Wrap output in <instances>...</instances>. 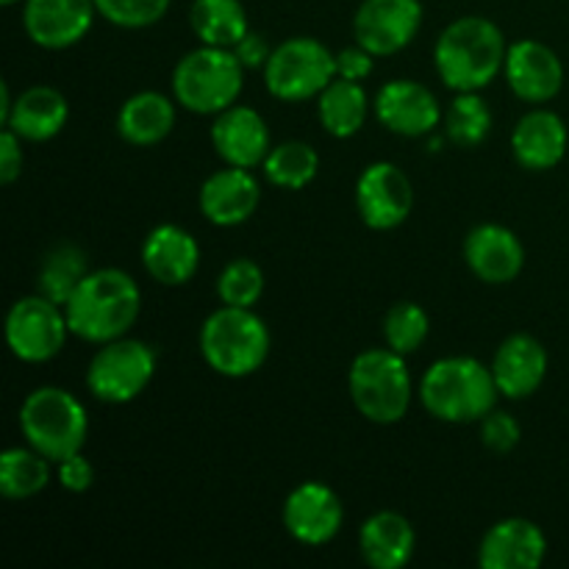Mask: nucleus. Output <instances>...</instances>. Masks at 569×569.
<instances>
[{
    "label": "nucleus",
    "mask_w": 569,
    "mask_h": 569,
    "mask_svg": "<svg viewBox=\"0 0 569 569\" xmlns=\"http://www.w3.org/2000/svg\"><path fill=\"white\" fill-rule=\"evenodd\" d=\"M142 309V289L117 267L89 270L78 283L72 298L67 300L64 315L72 337L89 345H106L111 339L126 337L139 320Z\"/></svg>",
    "instance_id": "obj_1"
},
{
    "label": "nucleus",
    "mask_w": 569,
    "mask_h": 569,
    "mask_svg": "<svg viewBox=\"0 0 569 569\" xmlns=\"http://www.w3.org/2000/svg\"><path fill=\"white\" fill-rule=\"evenodd\" d=\"M506 44L503 31L487 17H459L439 33L433 44V67L445 87L453 92H481L503 72Z\"/></svg>",
    "instance_id": "obj_2"
},
{
    "label": "nucleus",
    "mask_w": 569,
    "mask_h": 569,
    "mask_svg": "<svg viewBox=\"0 0 569 569\" xmlns=\"http://www.w3.org/2000/svg\"><path fill=\"white\" fill-rule=\"evenodd\" d=\"M492 367L472 356H448L433 361L420 383L422 409L439 422H481L498 403Z\"/></svg>",
    "instance_id": "obj_3"
},
{
    "label": "nucleus",
    "mask_w": 569,
    "mask_h": 569,
    "mask_svg": "<svg viewBox=\"0 0 569 569\" xmlns=\"http://www.w3.org/2000/svg\"><path fill=\"white\" fill-rule=\"evenodd\" d=\"M200 353L222 378H248L270 356V328L253 309L220 306L200 326Z\"/></svg>",
    "instance_id": "obj_4"
},
{
    "label": "nucleus",
    "mask_w": 569,
    "mask_h": 569,
    "mask_svg": "<svg viewBox=\"0 0 569 569\" xmlns=\"http://www.w3.org/2000/svg\"><path fill=\"white\" fill-rule=\"evenodd\" d=\"M348 392L365 420L395 426L406 417L415 395L406 356L392 348H370L348 370Z\"/></svg>",
    "instance_id": "obj_5"
},
{
    "label": "nucleus",
    "mask_w": 569,
    "mask_h": 569,
    "mask_svg": "<svg viewBox=\"0 0 569 569\" xmlns=\"http://www.w3.org/2000/svg\"><path fill=\"white\" fill-rule=\"evenodd\" d=\"M244 87V67L231 48L200 44L172 70V98L192 114L231 109Z\"/></svg>",
    "instance_id": "obj_6"
},
{
    "label": "nucleus",
    "mask_w": 569,
    "mask_h": 569,
    "mask_svg": "<svg viewBox=\"0 0 569 569\" xmlns=\"http://www.w3.org/2000/svg\"><path fill=\"white\" fill-rule=\"evenodd\" d=\"M20 431L33 450L59 465L87 445L89 417L81 400L61 387H39L22 400Z\"/></svg>",
    "instance_id": "obj_7"
},
{
    "label": "nucleus",
    "mask_w": 569,
    "mask_h": 569,
    "mask_svg": "<svg viewBox=\"0 0 569 569\" xmlns=\"http://www.w3.org/2000/svg\"><path fill=\"white\" fill-rule=\"evenodd\" d=\"M337 78V56L311 37H295L276 44L264 64V83L272 98L283 103H303L320 98Z\"/></svg>",
    "instance_id": "obj_8"
},
{
    "label": "nucleus",
    "mask_w": 569,
    "mask_h": 569,
    "mask_svg": "<svg viewBox=\"0 0 569 569\" xmlns=\"http://www.w3.org/2000/svg\"><path fill=\"white\" fill-rule=\"evenodd\" d=\"M156 376V353L142 339H111L98 345L87 367V387L100 403L122 406L137 400Z\"/></svg>",
    "instance_id": "obj_9"
},
{
    "label": "nucleus",
    "mask_w": 569,
    "mask_h": 569,
    "mask_svg": "<svg viewBox=\"0 0 569 569\" xmlns=\"http://www.w3.org/2000/svg\"><path fill=\"white\" fill-rule=\"evenodd\" d=\"M70 333L64 306L44 295L20 298L6 315V345L14 359L26 365H44L61 353Z\"/></svg>",
    "instance_id": "obj_10"
},
{
    "label": "nucleus",
    "mask_w": 569,
    "mask_h": 569,
    "mask_svg": "<svg viewBox=\"0 0 569 569\" xmlns=\"http://www.w3.org/2000/svg\"><path fill=\"white\" fill-rule=\"evenodd\" d=\"M415 206L409 176L392 161H372L356 181V209L372 231H392L403 226Z\"/></svg>",
    "instance_id": "obj_11"
},
{
    "label": "nucleus",
    "mask_w": 569,
    "mask_h": 569,
    "mask_svg": "<svg viewBox=\"0 0 569 569\" xmlns=\"http://www.w3.org/2000/svg\"><path fill=\"white\" fill-rule=\"evenodd\" d=\"M420 26V0H365L353 17L356 42L378 59L409 48Z\"/></svg>",
    "instance_id": "obj_12"
},
{
    "label": "nucleus",
    "mask_w": 569,
    "mask_h": 569,
    "mask_svg": "<svg viewBox=\"0 0 569 569\" xmlns=\"http://www.w3.org/2000/svg\"><path fill=\"white\" fill-rule=\"evenodd\" d=\"M281 517L283 528L295 542L306 548H322L342 531L345 506L331 487L320 481H306L287 495Z\"/></svg>",
    "instance_id": "obj_13"
},
{
    "label": "nucleus",
    "mask_w": 569,
    "mask_h": 569,
    "mask_svg": "<svg viewBox=\"0 0 569 569\" xmlns=\"http://www.w3.org/2000/svg\"><path fill=\"white\" fill-rule=\"evenodd\" d=\"M376 117L387 131L398 137H428L442 122V106L437 94L411 78L387 81L376 94Z\"/></svg>",
    "instance_id": "obj_14"
},
{
    "label": "nucleus",
    "mask_w": 569,
    "mask_h": 569,
    "mask_svg": "<svg viewBox=\"0 0 569 569\" xmlns=\"http://www.w3.org/2000/svg\"><path fill=\"white\" fill-rule=\"evenodd\" d=\"M503 76L511 92L526 103H548L565 87V64L559 53L537 39L509 44Z\"/></svg>",
    "instance_id": "obj_15"
},
{
    "label": "nucleus",
    "mask_w": 569,
    "mask_h": 569,
    "mask_svg": "<svg viewBox=\"0 0 569 569\" xmlns=\"http://www.w3.org/2000/svg\"><path fill=\"white\" fill-rule=\"evenodd\" d=\"M94 14V0H26L22 26L39 48L64 50L87 37Z\"/></svg>",
    "instance_id": "obj_16"
},
{
    "label": "nucleus",
    "mask_w": 569,
    "mask_h": 569,
    "mask_svg": "<svg viewBox=\"0 0 569 569\" xmlns=\"http://www.w3.org/2000/svg\"><path fill=\"white\" fill-rule=\"evenodd\" d=\"M211 148L228 167H253L264 164L270 153V128L264 117L250 106H237L214 114L211 122Z\"/></svg>",
    "instance_id": "obj_17"
},
{
    "label": "nucleus",
    "mask_w": 569,
    "mask_h": 569,
    "mask_svg": "<svg viewBox=\"0 0 569 569\" xmlns=\"http://www.w3.org/2000/svg\"><path fill=\"white\" fill-rule=\"evenodd\" d=\"M465 261L483 283H511L526 267V248L511 228L498 222L476 226L465 239Z\"/></svg>",
    "instance_id": "obj_18"
},
{
    "label": "nucleus",
    "mask_w": 569,
    "mask_h": 569,
    "mask_svg": "<svg viewBox=\"0 0 569 569\" xmlns=\"http://www.w3.org/2000/svg\"><path fill=\"white\" fill-rule=\"evenodd\" d=\"M200 211L211 226L233 228L248 222L261 203V187L244 167H228L211 172L198 194Z\"/></svg>",
    "instance_id": "obj_19"
},
{
    "label": "nucleus",
    "mask_w": 569,
    "mask_h": 569,
    "mask_svg": "<svg viewBox=\"0 0 569 569\" xmlns=\"http://www.w3.org/2000/svg\"><path fill=\"white\" fill-rule=\"evenodd\" d=\"M548 556V539L537 522L526 517L500 520L483 533L478 548L481 569H539Z\"/></svg>",
    "instance_id": "obj_20"
},
{
    "label": "nucleus",
    "mask_w": 569,
    "mask_h": 569,
    "mask_svg": "<svg viewBox=\"0 0 569 569\" xmlns=\"http://www.w3.org/2000/svg\"><path fill=\"white\" fill-rule=\"evenodd\" d=\"M142 264L161 287H183L194 278L200 267V244L187 228L156 226L142 242Z\"/></svg>",
    "instance_id": "obj_21"
},
{
    "label": "nucleus",
    "mask_w": 569,
    "mask_h": 569,
    "mask_svg": "<svg viewBox=\"0 0 569 569\" xmlns=\"http://www.w3.org/2000/svg\"><path fill=\"white\" fill-rule=\"evenodd\" d=\"M492 376L503 398H531L548 376V350L531 333H511L495 353Z\"/></svg>",
    "instance_id": "obj_22"
},
{
    "label": "nucleus",
    "mask_w": 569,
    "mask_h": 569,
    "mask_svg": "<svg viewBox=\"0 0 569 569\" xmlns=\"http://www.w3.org/2000/svg\"><path fill=\"white\" fill-rule=\"evenodd\" d=\"M569 133L565 120L550 109H533L522 117L511 133V153L526 170L545 172L561 164L567 156Z\"/></svg>",
    "instance_id": "obj_23"
},
{
    "label": "nucleus",
    "mask_w": 569,
    "mask_h": 569,
    "mask_svg": "<svg viewBox=\"0 0 569 569\" xmlns=\"http://www.w3.org/2000/svg\"><path fill=\"white\" fill-rule=\"evenodd\" d=\"M359 548L372 569H403L415 556L417 533L398 511H378L361 526Z\"/></svg>",
    "instance_id": "obj_24"
},
{
    "label": "nucleus",
    "mask_w": 569,
    "mask_h": 569,
    "mask_svg": "<svg viewBox=\"0 0 569 569\" xmlns=\"http://www.w3.org/2000/svg\"><path fill=\"white\" fill-rule=\"evenodd\" d=\"M70 120V103L53 87H31L14 98L3 128H11L22 142H48L59 137Z\"/></svg>",
    "instance_id": "obj_25"
},
{
    "label": "nucleus",
    "mask_w": 569,
    "mask_h": 569,
    "mask_svg": "<svg viewBox=\"0 0 569 569\" xmlns=\"http://www.w3.org/2000/svg\"><path fill=\"white\" fill-rule=\"evenodd\" d=\"M176 103L161 92L131 94L117 114V131L133 148H153L176 128Z\"/></svg>",
    "instance_id": "obj_26"
},
{
    "label": "nucleus",
    "mask_w": 569,
    "mask_h": 569,
    "mask_svg": "<svg viewBox=\"0 0 569 569\" xmlns=\"http://www.w3.org/2000/svg\"><path fill=\"white\" fill-rule=\"evenodd\" d=\"M370 111V100H367L365 87L359 81H348V78H333L317 98V114H320V126L333 139H350L353 133L361 131Z\"/></svg>",
    "instance_id": "obj_27"
},
{
    "label": "nucleus",
    "mask_w": 569,
    "mask_h": 569,
    "mask_svg": "<svg viewBox=\"0 0 569 569\" xmlns=\"http://www.w3.org/2000/svg\"><path fill=\"white\" fill-rule=\"evenodd\" d=\"M189 26L203 44L233 48L250 31L242 0H194Z\"/></svg>",
    "instance_id": "obj_28"
},
{
    "label": "nucleus",
    "mask_w": 569,
    "mask_h": 569,
    "mask_svg": "<svg viewBox=\"0 0 569 569\" xmlns=\"http://www.w3.org/2000/svg\"><path fill=\"white\" fill-rule=\"evenodd\" d=\"M87 253L76 242H59L42 256V264L37 272V292L53 303L67 306V300L72 298L78 283L87 278Z\"/></svg>",
    "instance_id": "obj_29"
},
{
    "label": "nucleus",
    "mask_w": 569,
    "mask_h": 569,
    "mask_svg": "<svg viewBox=\"0 0 569 569\" xmlns=\"http://www.w3.org/2000/svg\"><path fill=\"white\" fill-rule=\"evenodd\" d=\"M50 483V459L39 450L9 448L0 456V495L6 500H31Z\"/></svg>",
    "instance_id": "obj_30"
},
{
    "label": "nucleus",
    "mask_w": 569,
    "mask_h": 569,
    "mask_svg": "<svg viewBox=\"0 0 569 569\" xmlns=\"http://www.w3.org/2000/svg\"><path fill=\"white\" fill-rule=\"evenodd\" d=\"M267 181L278 189H289V192H298V189L309 187L317 178L320 170V156L311 144L300 142V139H289V142L276 144V148L267 153L264 164Z\"/></svg>",
    "instance_id": "obj_31"
},
{
    "label": "nucleus",
    "mask_w": 569,
    "mask_h": 569,
    "mask_svg": "<svg viewBox=\"0 0 569 569\" xmlns=\"http://www.w3.org/2000/svg\"><path fill=\"white\" fill-rule=\"evenodd\" d=\"M492 131V111L478 92H456L445 111V133L456 148H478Z\"/></svg>",
    "instance_id": "obj_32"
},
{
    "label": "nucleus",
    "mask_w": 569,
    "mask_h": 569,
    "mask_svg": "<svg viewBox=\"0 0 569 569\" xmlns=\"http://www.w3.org/2000/svg\"><path fill=\"white\" fill-rule=\"evenodd\" d=\"M264 295V270L253 259H233L217 278V298L222 306L253 309Z\"/></svg>",
    "instance_id": "obj_33"
},
{
    "label": "nucleus",
    "mask_w": 569,
    "mask_h": 569,
    "mask_svg": "<svg viewBox=\"0 0 569 569\" xmlns=\"http://www.w3.org/2000/svg\"><path fill=\"white\" fill-rule=\"evenodd\" d=\"M428 315L411 300H400L383 317V339L387 348L398 350V353L409 356L428 339Z\"/></svg>",
    "instance_id": "obj_34"
},
{
    "label": "nucleus",
    "mask_w": 569,
    "mask_h": 569,
    "mask_svg": "<svg viewBox=\"0 0 569 569\" xmlns=\"http://www.w3.org/2000/svg\"><path fill=\"white\" fill-rule=\"evenodd\" d=\"M172 0H94V9L117 28H148L167 14Z\"/></svg>",
    "instance_id": "obj_35"
},
{
    "label": "nucleus",
    "mask_w": 569,
    "mask_h": 569,
    "mask_svg": "<svg viewBox=\"0 0 569 569\" xmlns=\"http://www.w3.org/2000/svg\"><path fill=\"white\" fill-rule=\"evenodd\" d=\"M522 428L509 411H489L481 420V442L483 448L492 450V453H511V450L520 445Z\"/></svg>",
    "instance_id": "obj_36"
},
{
    "label": "nucleus",
    "mask_w": 569,
    "mask_h": 569,
    "mask_svg": "<svg viewBox=\"0 0 569 569\" xmlns=\"http://www.w3.org/2000/svg\"><path fill=\"white\" fill-rule=\"evenodd\" d=\"M56 476H59V483L64 492H72V495H83L92 489L94 483V467L92 461L87 459L83 453H72L67 456V459H61L59 465H56Z\"/></svg>",
    "instance_id": "obj_37"
},
{
    "label": "nucleus",
    "mask_w": 569,
    "mask_h": 569,
    "mask_svg": "<svg viewBox=\"0 0 569 569\" xmlns=\"http://www.w3.org/2000/svg\"><path fill=\"white\" fill-rule=\"evenodd\" d=\"M378 56H372L370 50L361 48L359 42L353 48H345L337 53V76L348 78V81H365L372 76V67H376Z\"/></svg>",
    "instance_id": "obj_38"
},
{
    "label": "nucleus",
    "mask_w": 569,
    "mask_h": 569,
    "mask_svg": "<svg viewBox=\"0 0 569 569\" xmlns=\"http://www.w3.org/2000/svg\"><path fill=\"white\" fill-rule=\"evenodd\" d=\"M22 172V139L11 128L0 133V183H14Z\"/></svg>",
    "instance_id": "obj_39"
},
{
    "label": "nucleus",
    "mask_w": 569,
    "mask_h": 569,
    "mask_svg": "<svg viewBox=\"0 0 569 569\" xmlns=\"http://www.w3.org/2000/svg\"><path fill=\"white\" fill-rule=\"evenodd\" d=\"M231 50L237 53V59L242 61L244 70H259V67L267 64V59H270V53H272V48L267 44V39L256 31L244 33V37L239 39Z\"/></svg>",
    "instance_id": "obj_40"
},
{
    "label": "nucleus",
    "mask_w": 569,
    "mask_h": 569,
    "mask_svg": "<svg viewBox=\"0 0 569 569\" xmlns=\"http://www.w3.org/2000/svg\"><path fill=\"white\" fill-rule=\"evenodd\" d=\"M11 106H14V100H11L9 83L0 81V122H3V126H6V120H9V114H11Z\"/></svg>",
    "instance_id": "obj_41"
},
{
    "label": "nucleus",
    "mask_w": 569,
    "mask_h": 569,
    "mask_svg": "<svg viewBox=\"0 0 569 569\" xmlns=\"http://www.w3.org/2000/svg\"><path fill=\"white\" fill-rule=\"evenodd\" d=\"M0 3H3V6H14V3H20V0H0Z\"/></svg>",
    "instance_id": "obj_42"
}]
</instances>
